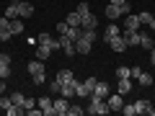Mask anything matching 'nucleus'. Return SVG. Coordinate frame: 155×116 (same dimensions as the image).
I'll list each match as a JSON object with an SVG mask.
<instances>
[{
  "label": "nucleus",
  "mask_w": 155,
  "mask_h": 116,
  "mask_svg": "<svg viewBox=\"0 0 155 116\" xmlns=\"http://www.w3.org/2000/svg\"><path fill=\"white\" fill-rule=\"evenodd\" d=\"M106 103H109V108H111V111H122V106H124V95H122V93L109 95V98H106Z\"/></svg>",
  "instance_id": "obj_7"
},
{
  "label": "nucleus",
  "mask_w": 155,
  "mask_h": 116,
  "mask_svg": "<svg viewBox=\"0 0 155 116\" xmlns=\"http://www.w3.org/2000/svg\"><path fill=\"white\" fill-rule=\"evenodd\" d=\"M91 95H98V98H109L111 95V88H109V83H104V80H98V83H96V88H93V93Z\"/></svg>",
  "instance_id": "obj_6"
},
{
  "label": "nucleus",
  "mask_w": 155,
  "mask_h": 116,
  "mask_svg": "<svg viewBox=\"0 0 155 116\" xmlns=\"http://www.w3.org/2000/svg\"><path fill=\"white\" fill-rule=\"evenodd\" d=\"M11 75V54H0V77H8Z\"/></svg>",
  "instance_id": "obj_10"
},
{
  "label": "nucleus",
  "mask_w": 155,
  "mask_h": 116,
  "mask_svg": "<svg viewBox=\"0 0 155 116\" xmlns=\"http://www.w3.org/2000/svg\"><path fill=\"white\" fill-rule=\"evenodd\" d=\"M49 54H52V47H47V44H39V47H36V60L44 62Z\"/></svg>",
  "instance_id": "obj_19"
},
{
  "label": "nucleus",
  "mask_w": 155,
  "mask_h": 116,
  "mask_svg": "<svg viewBox=\"0 0 155 116\" xmlns=\"http://www.w3.org/2000/svg\"><path fill=\"white\" fill-rule=\"evenodd\" d=\"M23 28H26V26H23V21H21V18H13V21H11V31H13V36L23 34Z\"/></svg>",
  "instance_id": "obj_24"
},
{
  "label": "nucleus",
  "mask_w": 155,
  "mask_h": 116,
  "mask_svg": "<svg viewBox=\"0 0 155 116\" xmlns=\"http://www.w3.org/2000/svg\"><path fill=\"white\" fill-rule=\"evenodd\" d=\"M18 8H21V16H18V18H31L34 16V5L26 3V0H18Z\"/></svg>",
  "instance_id": "obj_15"
},
{
  "label": "nucleus",
  "mask_w": 155,
  "mask_h": 116,
  "mask_svg": "<svg viewBox=\"0 0 155 116\" xmlns=\"http://www.w3.org/2000/svg\"><path fill=\"white\" fill-rule=\"evenodd\" d=\"M72 77H75V75H72V70H67V67H65V70H57V77H54V80L60 83V88H62L65 83H70Z\"/></svg>",
  "instance_id": "obj_12"
},
{
  "label": "nucleus",
  "mask_w": 155,
  "mask_h": 116,
  "mask_svg": "<svg viewBox=\"0 0 155 116\" xmlns=\"http://www.w3.org/2000/svg\"><path fill=\"white\" fill-rule=\"evenodd\" d=\"M116 77H132V67H119L116 70Z\"/></svg>",
  "instance_id": "obj_32"
},
{
  "label": "nucleus",
  "mask_w": 155,
  "mask_h": 116,
  "mask_svg": "<svg viewBox=\"0 0 155 116\" xmlns=\"http://www.w3.org/2000/svg\"><path fill=\"white\" fill-rule=\"evenodd\" d=\"M65 23H67V26H80V16H78V11L70 13V16L65 18Z\"/></svg>",
  "instance_id": "obj_27"
},
{
  "label": "nucleus",
  "mask_w": 155,
  "mask_h": 116,
  "mask_svg": "<svg viewBox=\"0 0 155 116\" xmlns=\"http://www.w3.org/2000/svg\"><path fill=\"white\" fill-rule=\"evenodd\" d=\"M109 103H106L104 98H98V95H91V103L85 106V114H93V116H104V114H109Z\"/></svg>",
  "instance_id": "obj_2"
},
{
  "label": "nucleus",
  "mask_w": 155,
  "mask_h": 116,
  "mask_svg": "<svg viewBox=\"0 0 155 116\" xmlns=\"http://www.w3.org/2000/svg\"><path fill=\"white\" fill-rule=\"evenodd\" d=\"M116 36H122V31H119V26H116V23H109V26H106V31H104V41L109 44L111 39H116Z\"/></svg>",
  "instance_id": "obj_11"
},
{
  "label": "nucleus",
  "mask_w": 155,
  "mask_h": 116,
  "mask_svg": "<svg viewBox=\"0 0 155 116\" xmlns=\"http://www.w3.org/2000/svg\"><path fill=\"white\" fill-rule=\"evenodd\" d=\"M91 49H93V41H91V39H85L83 34H80V39L75 41V52H78V54H88Z\"/></svg>",
  "instance_id": "obj_4"
},
{
  "label": "nucleus",
  "mask_w": 155,
  "mask_h": 116,
  "mask_svg": "<svg viewBox=\"0 0 155 116\" xmlns=\"http://www.w3.org/2000/svg\"><path fill=\"white\" fill-rule=\"evenodd\" d=\"M122 16V8L119 5H114V3H111L109 8H106V18H109V21H116V18Z\"/></svg>",
  "instance_id": "obj_18"
},
{
  "label": "nucleus",
  "mask_w": 155,
  "mask_h": 116,
  "mask_svg": "<svg viewBox=\"0 0 155 116\" xmlns=\"http://www.w3.org/2000/svg\"><path fill=\"white\" fill-rule=\"evenodd\" d=\"M91 13V8H88V3H80V5H78V16L83 18V16H88Z\"/></svg>",
  "instance_id": "obj_33"
},
{
  "label": "nucleus",
  "mask_w": 155,
  "mask_h": 116,
  "mask_svg": "<svg viewBox=\"0 0 155 116\" xmlns=\"http://www.w3.org/2000/svg\"><path fill=\"white\" fill-rule=\"evenodd\" d=\"M96 26H98V18H96L93 13H88V16L80 18V28H96Z\"/></svg>",
  "instance_id": "obj_16"
},
{
  "label": "nucleus",
  "mask_w": 155,
  "mask_h": 116,
  "mask_svg": "<svg viewBox=\"0 0 155 116\" xmlns=\"http://www.w3.org/2000/svg\"><path fill=\"white\" fill-rule=\"evenodd\" d=\"M52 108H54V116H67V108H70V103H67L65 95H57V98L52 101Z\"/></svg>",
  "instance_id": "obj_3"
},
{
  "label": "nucleus",
  "mask_w": 155,
  "mask_h": 116,
  "mask_svg": "<svg viewBox=\"0 0 155 116\" xmlns=\"http://www.w3.org/2000/svg\"><path fill=\"white\" fill-rule=\"evenodd\" d=\"M47 67H44V62L41 60H34V62H28V75H31V80L36 85H44L47 83Z\"/></svg>",
  "instance_id": "obj_1"
},
{
  "label": "nucleus",
  "mask_w": 155,
  "mask_h": 116,
  "mask_svg": "<svg viewBox=\"0 0 155 116\" xmlns=\"http://www.w3.org/2000/svg\"><path fill=\"white\" fill-rule=\"evenodd\" d=\"M11 26V18H5V16H0V28H8Z\"/></svg>",
  "instance_id": "obj_38"
},
{
  "label": "nucleus",
  "mask_w": 155,
  "mask_h": 116,
  "mask_svg": "<svg viewBox=\"0 0 155 116\" xmlns=\"http://www.w3.org/2000/svg\"><path fill=\"white\" fill-rule=\"evenodd\" d=\"M140 16H132V13H127V21H124V31H140Z\"/></svg>",
  "instance_id": "obj_8"
},
{
  "label": "nucleus",
  "mask_w": 155,
  "mask_h": 116,
  "mask_svg": "<svg viewBox=\"0 0 155 116\" xmlns=\"http://www.w3.org/2000/svg\"><path fill=\"white\" fill-rule=\"evenodd\" d=\"M8 93V83H5V77H0V95H5Z\"/></svg>",
  "instance_id": "obj_35"
},
{
  "label": "nucleus",
  "mask_w": 155,
  "mask_h": 116,
  "mask_svg": "<svg viewBox=\"0 0 155 116\" xmlns=\"http://www.w3.org/2000/svg\"><path fill=\"white\" fill-rule=\"evenodd\" d=\"M134 108H137V114H150L153 103L150 101H134Z\"/></svg>",
  "instance_id": "obj_23"
},
{
  "label": "nucleus",
  "mask_w": 155,
  "mask_h": 116,
  "mask_svg": "<svg viewBox=\"0 0 155 116\" xmlns=\"http://www.w3.org/2000/svg\"><path fill=\"white\" fill-rule=\"evenodd\" d=\"M111 3H114V5H124V3H127V0H111Z\"/></svg>",
  "instance_id": "obj_39"
},
{
  "label": "nucleus",
  "mask_w": 155,
  "mask_h": 116,
  "mask_svg": "<svg viewBox=\"0 0 155 116\" xmlns=\"http://www.w3.org/2000/svg\"><path fill=\"white\" fill-rule=\"evenodd\" d=\"M122 114H124V116H137V108H134V103H129V106L124 103V106H122Z\"/></svg>",
  "instance_id": "obj_29"
},
{
  "label": "nucleus",
  "mask_w": 155,
  "mask_h": 116,
  "mask_svg": "<svg viewBox=\"0 0 155 116\" xmlns=\"http://www.w3.org/2000/svg\"><path fill=\"white\" fill-rule=\"evenodd\" d=\"M153 13H147V11H145V13H140V23H145V26H150V23H153Z\"/></svg>",
  "instance_id": "obj_31"
},
{
  "label": "nucleus",
  "mask_w": 155,
  "mask_h": 116,
  "mask_svg": "<svg viewBox=\"0 0 155 116\" xmlns=\"http://www.w3.org/2000/svg\"><path fill=\"white\" fill-rule=\"evenodd\" d=\"M8 98H11L13 106H23V98H26V95H23L21 90H11V93H8Z\"/></svg>",
  "instance_id": "obj_21"
},
{
  "label": "nucleus",
  "mask_w": 155,
  "mask_h": 116,
  "mask_svg": "<svg viewBox=\"0 0 155 116\" xmlns=\"http://www.w3.org/2000/svg\"><path fill=\"white\" fill-rule=\"evenodd\" d=\"M153 70H155V62H153Z\"/></svg>",
  "instance_id": "obj_40"
},
{
  "label": "nucleus",
  "mask_w": 155,
  "mask_h": 116,
  "mask_svg": "<svg viewBox=\"0 0 155 116\" xmlns=\"http://www.w3.org/2000/svg\"><path fill=\"white\" fill-rule=\"evenodd\" d=\"M80 34H83V28H80V26H67L65 36H67V39H72V41H78V39H80Z\"/></svg>",
  "instance_id": "obj_20"
},
{
  "label": "nucleus",
  "mask_w": 155,
  "mask_h": 116,
  "mask_svg": "<svg viewBox=\"0 0 155 116\" xmlns=\"http://www.w3.org/2000/svg\"><path fill=\"white\" fill-rule=\"evenodd\" d=\"M83 114H85L83 106H70V108H67V116H83Z\"/></svg>",
  "instance_id": "obj_28"
},
{
  "label": "nucleus",
  "mask_w": 155,
  "mask_h": 116,
  "mask_svg": "<svg viewBox=\"0 0 155 116\" xmlns=\"http://www.w3.org/2000/svg\"><path fill=\"white\" fill-rule=\"evenodd\" d=\"M65 31H67V23H65V21H62V23H57V36H62Z\"/></svg>",
  "instance_id": "obj_36"
},
{
  "label": "nucleus",
  "mask_w": 155,
  "mask_h": 116,
  "mask_svg": "<svg viewBox=\"0 0 155 116\" xmlns=\"http://www.w3.org/2000/svg\"><path fill=\"white\" fill-rule=\"evenodd\" d=\"M134 80H137L140 85H145V88H150V85H153V72H145V70H142Z\"/></svg>",
  "instance_id": "obj_17"
},
{
  "label": "nucleus",
  "mask_w": 155,
  "mask_h": 116,
  "mask_svg": "<svg viewBox=\"0 0 155 116\" xmlns=\"http://www.w3.org/2000/svg\"><path fill=\"white\" fill-rule=\"evenodd\" d=\"M11 39H13L11 26H8V28H0V41H11Z\"/></svg>",
  "instance_id": "obj_30"
},
{
  "label": "nucleus",
  "mask_w": 155,
  "mask_h": 116,
  "mask_svg": "<svg viewBox=\"0 0 155 116\" xmlns=\"http://www.w3.org/2000/svg\"><path fill=\"white\" fill-rule=\"evenodd\" d=\"M18 16H21V8H18V3H11V5L5 8V18H11V21H13V18H18Z\"/></svg>",
  "instance_id": "obj_22"
},
{
  "label": "nucleus",
  "mask_w": 155,
  "mask_h": 116,
  "mask_svg": "<svg viewBox=\"0 0 155 116\" xmlns=\"http://www.w3.org/2000/svg\"><path fill=\"white\" fill-rule=\"evenodd\" d=\"M60 47H62V52H65L67 57H75V54H78V52H75V41H72V39H67L65 34L60 36Z\"/></svg>",
  "instance_id": "obj_5"
},
{
  "label": "nucleus",
  "mask_w": 155,
  "mask_h": 116,
  "mask_svg": "<svg viewBox=\"0 0 155 116\" xmlns=\"http://www.w3.org/2000/svg\"><path fill=\"white\" fill-rule=\"evenodd\" d=\"M140 47H142V49H153V47H155V41L147 36V34H140Z\"/></svg>",
  "instance_id": "obj_26"
},
{
  "label": "nucleus",
  "mask_w": 155,
  "mask_h": 116,
  "mask_svg": "<svg viewBox=\"0 0 155 116\" xmlns=\"http://www.w3.org/2000/svg\"><path fill=\"white\" fill-rule=\"evenodd\" d=\"M129 90H132V83H129V77H119V93L127 95Z\"/></svg>",
  "instance_id": "obj_25"
},
{
  "label": "nucleus",
  "mask_w": 155,
  "mask_h": 116,
  "mask_svg": "<svg viewBox=\"0 0 155 116\" xmlns=\"http://www.w3.org/2000/svg\"><path fill=\"white\" fill-rule=\"evenodd\" d=\"M109 47H111L114 52H119V54H122V52H127V41H124V36L111 39V41H109Z\"/></svg>",
  "instance_id": "obj_14"
},
{
  "label": "nucleus",
  "mask_w": 155,
  "mask_h": 116,
  "mask_svg": "<svg viewBox=\"0 0 155 116\" xmlns=\"http://www.w3.org/2000/svg\"><path fill=\"white\" fill-rule=\"evenodd\" d=\"M23 108H26V111L36 108V101H34V98H23Z\"/></svg>",
  "instance_id": "obj_34"
},
{
  "label": "nucleus",
  "mask_w": 155,
  "mask_h": 116,
  "mask_svg": "<svg viewBox=\"0 0 155 116\" xmlns=\"http://www.w3.org/2000/svg\"><path fill=\"white\" fill-rule=\"evenodd\" d=\"M75 88H78V80H75V77H72L70 83H65V85H62V88H60V95H65V98L70 101L72 95H75Z\"/></svg>",
  "instance_id": "obj_9"
},
{
  "label": "nucleus",
  "mask_w": 155,
  "mask_h": 116,
  "mask_svg": "<svg viewBox=\"0 0 155 116\" xmlns=\"http://www.w3.org/2000/svg\"><path fill=\"white\" fill-rule=\"evenodd\" d=\"M39 108H41V116H54V108H52V98H39Z\"/></svg>",
  "instance_id": "obj_13"
},
{
  "label": "nucleus",
  "mask_w": 155,
  "mask_h": 116,
  "mask_svg": "<svg viewBox=\"0 0 155 116\" xmlns=\"http://www.w3.org/2000/svg\"><path fill=\"white\" fill-rule=\"evenodd\" d=\"M49 90H52V93H57V95H60V83H57V80H52V83H49Z\"/></svg>",
  "instance_id": "obj_37"
}]
</instances>
